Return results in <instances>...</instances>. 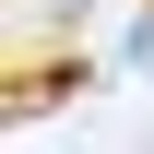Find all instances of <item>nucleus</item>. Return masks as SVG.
I'll list each match as a JSON object with an SVG mask.
<instances>
[{
    "label": "nucleus",
    "instance_id": "nucleus-1",
    "mask_svg": "<svg viewBox=\"0 0 154 154\" xmlns=\"http://www.w3.org/2000/svg\"><path fill=\"white\" fill-rule=\"evenodd\" d=\"M71 83H83V59H48V48L12 59V107H48V95H71Z\"/></svg>",
    "mask_w": 154,
    "mask_h": 154
}]
</instances>
